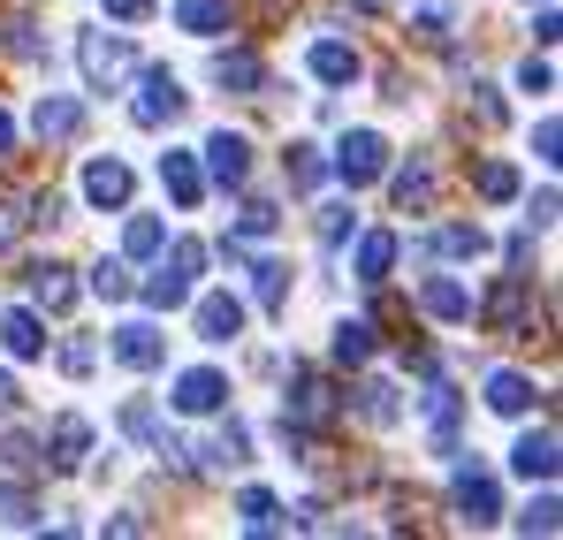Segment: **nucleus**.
<instances>
[{
	"instance_id": "nucleus-1",
	"label": "nucleus",
	"mask_w": 563,
	"mask_h": 540,
	"mask_svg": "<svg viewBox=\"0 0 563 540\" xmlns=\"http://www.w3.org/2000/svg\"><path fill=\"white\" fill-rule=\"evenodd\" d=\"M335 411H343V404H335V381H320L312 365H289V411H282V419H289L297 434H328Z\"/></svg>"
},
{
	"instance_id": "nucleus-2",
	"label": "nucleus",
	"mask_w": 563,
	"mask_h": 540,
	"mask_svg": "<svg viewBox=\"0 0 563 540\" xmlns=\"http://www.w3.org/2000/svg\"><path fill=\"white\" fill-rule=\"evenodd\" d=\"M77 62H85V85L92 91H114L137 69V46H130L122 31H85V38H77Z\"/></svg>"
},
{
	"instance_id": "nucleus-3",
	"label": "nucleus",
	"mask_w": 563,
	"mask_h": 540,
	"mask_svg": "<svg viewBox=\"0 0 563 540\" xmlns=\"http://www.w3.org/2000/svg\"><path fill=\"white\" fill-rule=\"evenodd\" d=\"M479 312H487V328H495V335H510V343H518V335H533V282H526V274H503V282L487 289V305H479Z\"/></svg>"
},
{
	"instance_id": "nucleus-4",
	"label": "nucleus",
	"mask_w": 563,
	"mask_h": 540,
	"mask_svg": "<svg viewBox=\"0 0 563 540\" xmlns=\"http://www.w3.org/2000/svg\"><path fill=\"white\" fill-rule=\"evenodd\" d=\"M335 176L351 183V190L380 183V176H388V137H380V130H351V137L335 145Z\"/></svg>"
},
{
	"instance_id": "nucleus-5",
	"label": "nucleus",
	"mask_w": 563,
	"mask_h": 540,
	"mask_svg": "<svg viewBox=\"0 0 563 540\" xmlns=\"http://www.w3.org/2000/svg\"><path fill=\"white\" fill-rule=\"evenodd\" d=\"M450 503L465 510V526H495V518H503V495H495V480H487L479 464H457V480H450Z\"/></svg>"
},
{
	"instance_id": "nucleus-6",
	"label": "nucleus",
	"mask_w": 563,
	"mask_h": 540,
	"mask_svg": "<svg viewBox=\"0 0 563 540\" xmlns=\"http://www.w3.org/2000/svg\"><path fill=\"white\" fill-rule=\"evenodd\" d=\"M176 114H184V85H176L168 69H145V85H137V122L161 130V122H176Z\"/></svg>"
},
{
	"instance_id": "nucleus-7",
	"label": "nucleus",
	"mask_w": 563,
	"mask_h": 540,
	"mask_svg": "<svg viewBox=\"0 0 563 540\" xmlns=\"http://www.w3.org/2000/svg\"><path fill=\"white\" fill-rule=\"evenodd\" d=\"M114 359L130 365V373H153V365L168 359V343H161L153 320H130V328H114Z\"/></svg>"
},
{
	"instance_id": "nucleus-8",
	"label": "nucleus",
	"mask_w": 563,
	"mask_h": 540,
	"mask_svg": "<svg viewBox=\"0 0 563 540\" xmlns=\"http://www.w3.org/2000/svg\"><path fill=\"white\" fill-rule=\"evenodd\" d=\"M229 404V381L213 373V365H190L184 381H176V411H190V419H206V411H221Z\"/></svg>"
},
{
	"instance_id": "nucleus-9",
	"label": "nucleus",
	"mask_w": 563,
	"mask_h": 540,
	"mask_svg": "<svg viewBox=\"0 0 563 540\" xmlns=\"http://www.w3.org/2000/svg\"><path fill=\"white\" fill-rule=\"evenodd\" d=\"M213 85L221 91H267V62L252 46H221L213 54Z\"/></svg>"
},
{
	"instance_id": "nucleus-10",
	"label": "nucleus",
	"mask_w": 563,
	"mask_h": 540,
	"mask_svg": "<svg viewBox=\"0 0 563 540\" xmlns=\"http://www.w3.org/2000/svg\"><path fill=\"white\" fill-rule=\"evenodd\" d=\"M31 130H38L46 145H69V137L85 130V107H77V99H62V91H46V99L31 107Z\"/></svg>"
},
{
	"instance_id": "nucleus-11",
	"label": "nucleus",
	"mask_w": 563,
	"mask_h": 540,
	"mask_svg": "<svg viewBox=\"0 0 563 540\" xmlns=\"http://www.w3.org/2000/svg\"><path fill=\"white\" fill-rule=\"evenodd\" d=\"M236 335H244V305L229 289L198 297V343H236Z\"/></svg>"
},
{
	"instance_id": "nucleus-12",
	"label": "nucleus",
	"mask_w": 563,
	"mask_h": 540,
	"mask_svg": "<svg viewBox=\"0 0 563 540\" xmlns=\"http://www.w3.org/2000/svg\"><path fill=\"white\" fill-rule=\"evenodd\" d=\"M206 168H213L221 190H236V183L252 176V145H244V137H229V130H213V137H206Z\"/></svg>"
},
{
	"instance_id": "nucleus-13",
	"label": "nucleus",
	"mask_w": 563,
	"mask_h": 540,
	"mask_svg": "<svg viewBox=\"0 0 563 540\" xmlns=\"http://www.w3.org/2000/svg\"><path fill=\"white\" fill-rule=\"evenodd\" d=\"M46 464H54V472H77V464H85V450H92V419H77V411H62V419H54V434H46Z\"/></svg>"
},
{
	"instance_id": "nucleus-14",
	"label": "nucleus",
	"mask_w": 563,
	"mask_h": 540,
	"mask_svg": "<svg viewBox=\"0 0 563 540\" xmlns=\"http://www.w3.org/2000/svg\"><path fill=\"white\" fill-rule=\"evenodd\" d=\"M434 190H442V183H434V161H427V153H411V161L396 168V206H404V213H427Z\"/></svg>"
},
{
	"instance_id": "nucleus-15",
	"label": "nucleus",
	"mask_w": 563,
	"mask_h": 540,
	"mask_svg": "<svg viewBox=\"0 0 563 540\" xmlns=\"http://www.w3.org/2000/svg\"><path fill=\"white\" fill-rule=\"evenodd\" d=\"M85 206H99V213L107 206H130V168L122 161H92L85 168Z\"/></svg>"
},
{
	"instance_id": "nucleus-16",
	"label": "nucleus",
	"mask_w": 563,
	"mask_h": 540,
	"mask_svg": "<svg viewBox=\"0 0 563 540\" xmlns=\"http://www.w3.org/2000/svg\"><path fill=\"white\" fill-rule=\"evenodd\" d=\"M31 305H38V312H69V305H77V282H69V267L38 260V267H31Z\"/></svg>"
},
{
	"instance_id": "nucleus-17",
	"label": "nucleus",
	"mask_w": 563,
	"mask_h": 540,
	"mask_svg": "<svg viewBox=\"0 0 563 540\" xmlns=\"http://www.w3.org/2000/svg\"><path fill=\"white\" fill-rule=\"evenodd\" d=\"M510 464H518L526 480H541V487H549V480H556V427H533V434L510 450Z\"/></svg>"
},
{
	"instance_id": "nucleus-18",
	"label": "nucleus",
	"mask_w": 563,
	"mask_h": 540,
	"mask_svg": "<svg viewBox=\"0 0 563 540\" xmlns=\"http://www.w3.org/2000/svg\"><path fill=\"white\" fill-rule=\"evenodd\" d=\"M419 305H427L434 320H472V289H465V282H450V274H427Z\"/></svg>"
},
{
	"instance_id": "nucleus-19",
	"label": "nucleus",
	"mask_w": 563,
	"mask_h": 540,
	"mask_svg": "<svg viewBox=\"0 0 563 540\" xmlns=\"http://www.w3.org/2000/svg\"><path fill=\"white\" fill-rule=\"evenodd\" d=\"M176 23H184L190 38H221V31L236 23V8H229V0H176Z\"/></svg>"
},
{
	"instance_id": "nucleus-20",
	"label": "nucleus",
	"mask_w": 563,
	"mask_h": 540,
	"mask_svg": "<svg viewBox=\"0 0 563 540\" xmlns=\"http://www.w3.org/2000/svg\"><path fill=\"white\" fill-rule=\"evenodd\" d=\"M312 77H320V85H358V46L320 38V46H312Z\"/></svg>"
},
{
	"instance_id": "nucleus-21",
	"label": "nucleus",
	"mask_w": 563,
	"mask_h": 540,
	"mask_svg": "<svg viewBox=\"0 0 563 540\" xmlns=\"http://www.w3.org/2000/svg\"><path fill=\"white\" fill-rule=\"evenodd\" d=\"M161 183H168V198H176V206H198V198H206V176H198V161H190V153H161Z\"/></svg>"
},
{
	"instance_id": "nucleus-22",
	"label": "nucleus",
	"mask_w": 563,
	"mask_h": 540,
	"mask_svg": "<svg viewBox=\"0 0 563 540\" xmlns=\"http://www.w3.org/2000/svg\"><path fill=\"white\" fill-rule=\"evenodd\" d=\"M487 411L526 419V411H533V381H526V373H495V381H487Z\"/></svg>"
},
{
	"instance_id": "nucleus-23",
	"label": "nucleus",
	"mask_w": 563,
	"mask_h": 540,
	"mask_svg": "<svg viewBox=\"0 0 563 540\" xmlns=\"http://www.w3.org/2000/svg\"><path fill=\"white\" fill-rule=\"evenodd\" d=\"M213 472H236V464H252V427H244V419H229V427H221V434H213Z\"/></svg>"
},
{
	"instance_id": "nucleus-24",
	"label": "nucleus",
	"mask_w": 563,
	"mask_h": 540,
	"mask_svg": "<svg viewBox=\"0 0 563 540\" xmlns=\"http://www.w3.org/2000/svg\"><path fill=\"white\" fill-rule=\"evenodd\" d=\"M388 267H396V236L388 229L358 236V282H388Z\"/></svg>"
},
{
	"instance_id": "nucleus-25",
	"label": "nucleus",
	"mask_w": 563,
	"mask_h": 540,
	"mask_svg": "<svg viewBox=\"0 0 563 540\" xmlns=\"http://www.w3.org/2000/svg\"><path fill=\"white\" fill-rule=\"evenodd\" d=\"M236 518H244V533H282V503L267 495V487H244Z\"/></svg>"
},
{
	"instance_id": "nucleus-26",
	"label": "nucleus",
	"mask_w": 563,
	"mask_h": 540,
	"mask_svg": "<svg viewBox=\"0 0 563 540\" xmlns=\"http://www.w3.org/2000/svg\"><path fill=\"white\" fill-rule=\"evenodd\" d=\"M282 168H289V190H320V183H328L320 145H289V153H282Z\"/></svg>"
},
{
	"instance_id": "nucleus-27",
	"label": "nucleus",
	"mask_w": 563,
	"mask_h": 540,
	"mask_svg": "<svg viewBox=\"0 0 563 540\" xmlns=\"http://www.w3.org/2000/svg\"><path fill=\"white\" fill-rule=\"evenodd\" d=\"M358 411H366L374 427H396V419H404V396H396V381H366V388H358Z\"/></svg>"
},
{
	"instance_id": "nucleus-28",
	"label": "nucleus",
	"mask_w": 563,
	"mask_h": 540,
	"mask_svg": "<svg viewBox=\"0 0 563 540\" xmlns=\"http://www.w3.org/2000/svg\"><path fill=\"white\" fill-rule=\"evenodd\" d=\"M0 335H8V351H15V359H38V351H46L38 312H8V320H0Z\"/></svg>"
},
{
	"instance_id": "nucleus-29",
	"label": "nucleus",
	"mask_w": 563,
	"mask_h": 540,
	"mask_svg": "<svg viewBox=\"0 0 563 540\" xmlns=\"http://www.w3.org/2000/svg\"><path fill=\"white\" fill-rule=\"evenodd\" d=\"M161 244H168V229H161L153 213H130V229H122V252H130V260H153Z\"/></svg>"
},
{
	"instance_id": "nucleus-30",
	"label": "nucleus",
	"mask_w": 563,
	"mask_h": 540,
	"mask_svg": "<svg viewBox=\"0 0 563 540\" xmlns=\"http://www.w3.org/2000/svg\"><path fill=\"white\" fill-rule=\"evenodd\" d=\"M374 359V328H366V320H343V328H335V365H366Z\"/></svg>"
},
{
	"instance_id": "nucleus-31",
	"label": "nucleus",
	"mask_w": 563,
	"mask_h": 540,
	"mask_svg": "<svg viewBox=\"0 0 563 540\" xmlns=\"http://www.w3.org/2000/svg\"><path fill=\"white\" fill-rule=\"evenodd\" d=\"M275 206H267V198H244V213H236V229H229V236H236V244H252V236H275Z\"/></svg>"
},
{
	"instance_id": "nucleus-32",
	"label": "nucleus",
	"mask_w": 563,
	"mask_h": 540,
	"mask_svg": "<svg viewBox=\"0 0 563 540\" xmlns=\"http://www.w3.org/2000/svg\"><path fill=\"white\" fill-rule=\"evenodd\" d=\"M184 297H190V282H184V274H176V267H161V274H153V282H145V305H153V312H176Z\"/></svg>"
},
{
	"instance_id": "nucleus-33",
	"label": "nucleus",
	"mask_w": 563,
	"mask_h": 540,
	"mask_svg": "<svg viewBox=\"0 0 563 540\" xmlns=\"http://www.w3.org/2000/svg\"><path fill=\"white\" fill-rule=\"evenodd\" d=\"M442 252H450V260H479V252H487V229H479V221H450V229H442Z\"/></svg>"
},
{
	"instance_id": "nucleus-34",
	"label": "nucleus",
	"mask_w": 563,
	"mask_h": 540,
	"mask_svg": "<svg viewBox=\"0 0 563 540\" xmlns=\"http://www.w3.org/2000/svg\"><path fill=\"white\" fill-rule=\"evenodd\" d=\"M479 198H495V206H503V198H518V168H510V161H479Z\"/></svg>"
},
{
	"instance_id": "nucleus-35",
	"label": "nucleus",
	"mask_w": 563,
	"mask_h": 540,
	"mask_svg": "<svg viewBox=\"0 0 563 540\" xmlns=\"http://www.w3.org/2000/svg\"><path fill=\"white\" fill-rule=\"evenodd\" d=\"M427 427H434V442L450 450V434H457V388H434V396H427Z\"/></svg>"
},
{
	"instance_id": "nucleus-36",
	"label": "nucleus",
	"mask_w": 563,
	"mask_h": 540,
	"mask_svg": "<svg viewBox=\"0 0 563 540\" xmlns=\"http://www.w3.org/2000/svg\"><path fill=\"white\" fill-rule=\"evenodd\" d=\"M92 289L107 297V305H122V297H130L137 282H130V267H122V260H99V267H92Z\"/></svg>"
},
{
	"instance_id": "nucleus-37",
	"label": "nucleus",
	"mask_w": 563,
	"mask_h": 540,
	"mask_svg": "<svg viewBox=\"0 0 563 540\" xmlns=\"http://www.w3.org/2000/svg\"><path fill=\"white\" fill-rule=\"evenodd\" d=\"M260 305H267V312H282V297H289V267H282V260H260Z\"/></svg>"
},
{
	"instance_id": "nucleus-38",
	"label": "nucleus",
	"mask_w": 563,
	"mask_h": 540,
	"mask_svg": "<svg viewBox=\"0 0 563 540\" xmlns=\"http://www.w3.org/2000/svg\"><path fill=\"white\" fill-rule=\"evenodd\" d=\"M0 464H8V472H38L46 456H38V442H31V434H0Z\"/></svg>"
},
{
	"instance_id": "nucleus-39",
	"label": "nucleus",
	"mask_w": 563,
	"mask_h": 540,
	"mask_svg": "<svg viewBox=\"0 0 563 540\" xmlns=\"http://www.w3.org/2000/svg\"><path fill=\"white\" fill-rule=\"evenodd\" d=\"M0 518H8V526H38V503H31V487H15V480H8V487H0Z\"/></svg>"
},
{
	"instance_id": "nucleus-40",
	"label": "nucleus",
	"mask_w": 563,
	"mask_h": 540,
	"mask_svg": "<svg viewBox=\"0 0 563 540\" xmlns=\"http://www.w3.org/2000/svg\"><path fill=\"white\" fill-rule=\"evenodd\" d=\"M122 434H137V442H153V434H161V419H153V404H145V396H130V404H122Z\"/></svg>"
},
{
	"instance_id": "nucleus-41",
	"label": "nucleus",
	"mask_w": 563,
	"mask_h": 540,
	"mask_svg": "<svg viewBox=\"0 0 563 540\" xmlns=\"http://www.w3.org/2000/svg\"><path fill=\"white\" fill-rule=\"evenodd\" d=\"M465 107H472V122H479V130H495V122H503V99H495V85H472Z\"/></svg>"
},
{
	"instance_id": "nucleus-42",
	"label": "nucleus",
	"mask_w": 563,
	"mask_h": 540,
	"mask_svg": "<svg viewBox=\"0 0 563 540\" xmlns=\"http://www.w3.org/2000/svg\"><path fill=\"white\" fill-rule=\"evenodd\" d=\"M0 46H8L15 62H31V54H38V31H31V15H8V38H0Z\"/></svg>"
},
{
	"instance_id": "nucleus-43",
	"label": "nucleus",
	"mask_w": 563,
	"mask_h": 540,
	"mask_svg": "<svg viewBox=\"0 0 563 540\" xmlns=\"http://www.w3.org/2000/svg\"><path fill=\"white\" fill-rule=\"evenodd\" d=\"M556 495H541V503H526V518H518V533H556Z\"/></svg>"
},
{
	"instance_id": "nucleus-44",
	"label": "nucleus",
	"mask_w": 563,
	"mask_h": 540,
	"mask_svg": "<svg viewBox=\"0 0 563 540\" xmlns=\"http://www.w3.org/2000/svg\"><path fill=\"white\" fill-rule=\"evenodd\" d=\"M312 229H320V244H343V236H351V206H320Z\"/></svg>"
},
{
	"instance_id": "nucleus-45",
	"label": "nucleus",
	"mask_w": 563,
	"mask_h": 540,
	"mask_svg": "<svg viewBox=\"0 0 563 540\" xmlns=\"http://www.w3.org/2000/svg\"><path fill=\"white\" fill-rule=\"evenodd\" d=\"M419 38H427V46H442V38H450V8H442V0L419 15Z\"/></svg>"
},
{
	"instance_id": "nucleus-46",
	"label": "nucleus",
	"mask_w": 563,
	"mask_h": 540,
	"mask_svg": "<svg viewBox=\"0 0 563 540\" xmlns=\"http://www.w3.org/2000/svg\"><path fill=\"white\" fill-rule=\"evenodd\" d=\"M99 8H107L114 23H145V15H153V0H99Z\"/></svg>"
},
{
	"instance_id": "nucleus-47",
	"label": "nucleus",
	"mask_w": 563,
	"mask_h": 540,
	"mask_svg": "<svg viewBox=\"0 0 563 540\" xmlns=\"http://www.w3.org/2000/svg\"><path fill=\"white\" fill-rule=\"evenodd\" d=\"M62 373H92V343H62Z\"/></svg>"
},
{
	"instance_id": "nucleus-48",
	"label": "nucleus",
	"mask_w": 563,
	"mask_h": 540,
	"mask_svg": "<svg viewBox=\"0 0 563 540\" xmlns=\"http://www.w3.org/2000/svg\"><path fill=\"white\" fill-rule=\"evenodd\" d=\"M168 267H176V274H184V282H190V274L206 267V252H198V244H176V260H168Z\"/></svg>"
},
{
	"instance_id": "nucleus-49",
	"label": "nucleus",
	"mask_w": 563,
	"mask_h": 540,
	"mask_svg": "<svg viewBox=\"0 0 563 540\" xmlns=\"http://www.w3.org/2000/svg\"><path fill=\"white\" fill-rule=\"evenodd\" d=\"M518 85H526V91H549L556 77H549V62H526V69H518Z\"/></svg>"
},
{
	"instance_id": "nucleus-50",
	"label": "nucleus",
	"mask_w": 563,
	"mask_h": 540,
	"mask_svg": "<svg viewBox=\"0 0 563 540\" xmlns=\"http://www.w3.org/2000/svg\"><path fill=\"white\" fill-rule=\"evenodd\" d=\"M31 213H15V206H0V244H15V229H23Z\"/></svg>"
},
{
	"instance_id": "nucleus-51",
	"label": "nucleus",
	"mask_w": 563,
	"mask_h": 540,
	"mask_svg": "<svg viewBox=\"0 0 563 540\" xmlns=\"http://www.w3.org/2000/svg\"><path fill=\"white\" fill-rule=\"evenodd\" d=\"M15 404H23V388H15V381L0 373V419H15Z\"/></svg>"
},
{
	"instance_id": "nucleus-52",
	"label": "nucleus",
	"mask_w": 563,
	"mask_h": 540,
	"mask_svg": "<svg viewBox=\"0 0 563 540\" xmlns=\"http://www.w3.org/2000/svg\"><path fill=\"white\" fill-rule=\"evenodd\" d=\"M8 145H15V122H8V114H0V153H8Z\"/></svg>"
},
{
	"instance_id": "nucleus-53",
	"label": "nucleus",
	"mask_w": 563,
	"mask_h": 540,
	"mask_svg": "<svg viewBox=\"0 0 563 540\" xmlns=\"http://www.w3.org/2000/svg\"><path fill=\"white\" fill-rule=\"evenodd\" d=\"M358 8H366V15H380V8H388V0H358Z\"/></svg>"
}]
</instances>
